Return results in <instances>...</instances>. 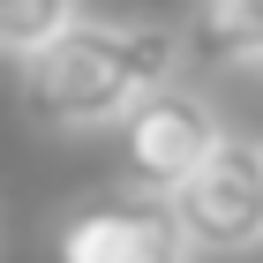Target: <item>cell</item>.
<instances>
[{"mask_svg": "<svg viewBox=\"0 0 263 263\" xmlns=\"http://www.w3.org/2000/svg\"><path fill=\"white\" fill-rule=\"evenodd\" d=\"M173 61H181V30L173 23L76 15L45 45L23 53L15 98L38 128H98V121H121L143 90L173 83Z\"/></svg>", "mask_w": 263, "mask_h": 263, "instance_id": "1", "label": "cell"}, {"mask_svg": "<svg viewBox=\"0 0 263 263\" xmlns=\"http://www.w3.org/2000/svg\"><path fill=\"white\" fill-rule=\"evenodd\" d=\"M165 218L188 256H248L263 248V143L226 136L165 188Z\"/></svg>", "mask_w": 263, "mask_h": 263, "instance_id": "2", "label": "cell"}, {"mask_svg": "<svg viewBox=\"0 0 263 263\" xmlns=\"http://www.w3.org/2000/svg\"><path fill=\"white\" fill-rule=\"evenodd\" d=\"M121 181L143 188V196H165V188L181 181L188 165L218 143V121H211V105L181 83H158V90H143L128 105L121 121Z\"/></svg>", "mask_w": 263, "mask_h": 263, "instance_id": "3", "label": "cell"}, {"mask_svg": "<svg viewBox=\"0 0 263 263\" xmlns=\"http://www.w3.org/2000/svg\"><path fill=\"white\" fill-rule=\"evenodd\" d=\"M53 263H188V248L165 218V196L113 188L53 226Z\"/></svg>", "mask_w": 263, "mask_h": 263, "instance_id": "4", "label": "cell"}, {"mask_svg": "<svg viewBox=\"0 0 263 263\" xmlns=\"http://www.w3.org/2000/svg\"><path fill=\"white\" fill-rule=\"evenodd\" d=\"M188 38L203 61H263V0H196Z\"/></svg>", "mask_w": 263, "mask_h": 263, "instance_id": "5", "label": "cell"}, {"mask_svg": "<svg viewBox=\"0 0 263 263\" xmlns=\"http://www.w3.org/2000/svg\"><path fill=\"white\" fill-rule=\"evenodd\" d=\"M83 15V0H0V53H30V45H45L61 23Z\"/></svg>", "mask_w": 263, "mask_h": 263, "instance_id": "6", "label": "cell"}]
</instances>
